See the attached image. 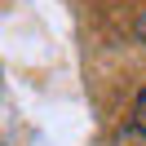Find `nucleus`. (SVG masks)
Listing matches in <instances>:
<instances>
[{"label": "nucleus", "mask_w": 146, "mask_h": 146, "mask_svg": "<svg viewBox=\"0 0 146 146\" xmlns=\"http://www.w3.org/2000/svg\"><path fill=\"white\" fill-rule=\"evenodd\" d=\"M133 31H137V40H146V13L137 18V27H133Z\"/></svg>", "instance_id": "f03ea898"}, {"label": "nucleus", "mask_w": 146, "mask_h": 146, "mask_svg": "<svg viewBox=\"0 0 146 146\" xmlns=\"http://www.w3.org/2000/svg\"><path fill=\"white\" fill-rule=\"evenodd\" d=\"M133 128L146 137V89L137 93V102H133Z\"/></svg>", "instance_id": "f257e3e1"}]
</instances>
